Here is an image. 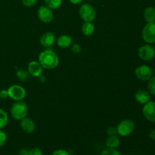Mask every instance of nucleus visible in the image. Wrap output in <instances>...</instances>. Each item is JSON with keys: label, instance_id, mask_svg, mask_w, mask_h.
<instances>
[{"label": "nucleus", "instance_id": "bb28decb", "mask_svg": "<svg viewBox=\"0 0 155 155\" xmlns=\"http://www.w3.org/2000/svg\"><path fill=\"white\" fill-rule=\"evenodd\" d=\"M71 51L74 54H79V53L81 52L82 48L80 46V45H79V44H74V45H73L72 48H71Z\"/></svg>", "mask_w": 155, "mask_h": 155}, {"label": "nucleus", "instance_id": "dca6fc26", "mask_svg": "<svg viewBox=\"0 0 155 155\" xmlns=\"http://www.w3.org/2000/svg\"><path fill=\"white\" fill-rule=\"evenodd\" d=\"M144 19L147 23L155 22V8L148 6L144 10Z\"/></svg>", "mask_w": 155, "mask_h": 155}, {"label": "nucleus", "instance_id": "39448f33", "mask_svg": "<svg viewBox=\"0 0 155 155\" xmlns=\"http://www.w3.org/2000/svg\"><path fill=\"white\" fill-rule=\"evenodd\" d=\"M8 92V97L14 101H23L26 97L25 89L20 85H12L7 89Z\"/></svg>", "mask_w": 155, "mask_h": 155}, {"label": "nucleus", "instance_id": "f8f14e48", "mask_svg": "<svg viewBox=\"0 0 155 155\" xmlns=\"http://www.w3.org/2000/svg\"><path fill=\"white\" fill-rule=\"evenodd\" d=\"M55 42V36L54 34L51 32H45V33L41 36L39 42L41 45L45 48L51 47Z\"/></svg>", "mask_w": 155, "mask_h": 155}, {"label": "nucleus", "instance_id": "4be33fe9", "mask_svg": "<svg viewBox=\"0 0 155 155\" xmlns=\"http://www.w3.org/2000/svg\"><path fill=\"white\" fill-rule=\"evenodd\" d=\"M148 89L149 93L151 95H155V76L151 77L149 80H148Z\"/></svg>", "mask_w": 155, "mask_h": 155}, {"label": "nucleus", "instance_id": "20e7f679", "mask_svg": "<svg viewBox=\"0 0 155 155\" xmlns=\"http://www.w3.org/2000/svg\"><path fill=\"white\" fill-rule=\"evenodd\" d=\"M117 134L120 136L123 137L128 136L134 131L135 123L130 119L123 120L117 126Z\"/></svg>", "mask_w": 155, "mask_h": 155}, {"label": "nucleus", "instance_id": "393cba45", "mask_svg": "<svg viewBox=\"0 0 155 155\" xmlns=\"http://www.w3.org/2000/svg\"><path fill=\"white\" fill-rule=\"evenodd\" d=\"M38 0H21V2L26 7H33L36 4Z\"/></svg>", "mask_w": 155, "mask_h": 155}, {"label": "nucleus", "instance_id": "ddd939ff", "mask_svg": "<svg viewBox=\"0 0 155 155\" xmlns=\"http://www.w3.org/2000/svg\"><path fill=\"white\" fill-rule=\"evenodd\" d=\"M21 128L24 132L27 133H32L36 129V124L34 121L30 117H24L21 120Z\"/></svg>", "mask_w": 155, "mask_h": 155}, {"label": "nucleus", "instance_id": "aec40b11", "mask_svg": "<svg viewBox=\"0 0 155 155\" xmlns=\"http://www.w3.org/2000/svg\"><path fill=\"white\" fill-rule=\"evenodd\" d=\"M8 121V117L7 113L4 110L0 108V130L6 127Z\"/></svg>", "mask_w": 155, "mask_h": 155}, {"label": "nucleus", "instance_id": "423d86ee", "mask_svg": "<svg viewBox=\"0 0 155 155\" xmlns=\"http://www.w3.org/2000/svg\"><path fill=\"white\" fill-rule=\"evenodd\" d=\"M142 39L147 44L155 42V22L147 23L142 31Z\"/></svg>", "mask_w": 155, "mask_h": 155}, {"label": "nucleus", "instance_id": "c756f323", "mask_svg": "<svg viewBox=\"0 0 155 155\" xmlns=\"http://www.w3.org/2000/svg\"><path fill=\"white\" fill-rule=\"evenodd\" d=\"M8 97V92L6 89H2L0 91V98L2 99H6Z\"/></svg>", "mask_w": 155, "mask_h": 155}, {"label": "nucleus", "instance_id": "cd10ccee", "mask_svg": "<svg viewBox=\"0 0 155 155\" xmlns=\"http://www.w3.org/2000/svg\"><path fill=\"white\" fill-rule=\"evenodd\" d=\"M107 134L108 135V136H116L117 134V127H110V128L107 129Z\"/></svg>", "mask_w": 155, "mask_h": 155}, {"label": "nucleus", "instance_id": "f03ea898", "mask_svg": "<svg viewBox=\"0 0 155 155\" xmlns=\"http://www.w3.org/2000/svg\"><path fill=\"white\" fill-rule=\"evenodd\" d=\"M10 113L12 117L16 120H21L26 117L28 113L27 104L22 101H16L11 107Z\"/></svg>", "mask_w": 155, "mask_h": 155}, {"label": "nucleus", "instance_id": "f3484780", "mask_svg": "<svg viewBox=\"0 0 155 155\" xmlns=\"http://www.w3.org/2000/svg\"><path fill=\"white\" fill-rule=\"evenodd\" d=\"M120 145V140L118 138V136H108L105 141V145L107 148H117Z\"/></svg>", "mask_w": 155, "mask_h": 155}, {"label": "nucleus", "instance_id": "f257e3e1", "mask_svg": "<svg viewBox=\"0 0 155 155\" xmlns=\"http://www.w3.org/2000/svg\"><path fill=\"white\" fill-rule=\"evenodd\" d=\"M38 61L42 67L47 70H52L59 64V58L55 52L49 49L45 50L39 54Z\"/></svg>", "mask_w": 155, "mask_h": 155}, {"label": "nucleus", "instance_id": "7c9ffc66", "mask_svg": "<svg viewBox=\"0 0 155 155\" xmlns=\"http://www.w3.org/2000/svg\"><path fill=\"white\" fill-rule=\"evenodd\" d=\"M18 155H29V150L27 148H21L19 151Z\"/></svg>", "mask_w": 155, "mask_h": 155}, {"label": "nucleus", "instance_id": "412c9836", "mask_svg": "<svg viewBox=\"0 0 155 155\" xmlns=\"http://www.w3.org/2000/svg\"><path fill=\"white\" fill-rule=\"evenodd\" d=\"M45 5L51 9H57L61 5L62 0H45Z\"/></svg>", "mask_w": 155, "mask_h": 155}, {"label": "nucleus", "instance_id": "a878e982", "mask_svg": "<svg viewBox=\"0 0 155 155\" xmlns=\"http://www.w3.org/2000/svg\"><path fill=\"white\" fill-rule=\"evenodd\" d=\"M29 155H43V153L40 148H33L29 151Z\"/></svg>", "mask_w": 155, "mask_h": 155}, {"label": "nucleus", "instance_id": "0eeeda50", "mask_svg": "<svg viewBox=\"0 0 155 155\" xmlns=\"http://www.w3.org/2000/svg\"><path fill=\"white\" fill-rule=\"evenodd\" d=\"M37 17L42 22L48 24L52 21L54 18V14L52 9L50 8L47 5H42L38 8Z\"/></svg>", "mask_w": 155, "mask_h": 155}, {"label": "nucleus", "instance_id": "4468645a", "mask_svg": "<svg viewBox=\"0 0 155 155\" xmlns=\"http://www.w3.org/2000/svg\"><path fill=\"white\" fill-rule=\"evenodd\" d=\"M135 99L141 104H145L151 101V95L148 92L144 89H139L135 93Z\"/></svg>", "mask_w": 155, "mask_h": 155}, {"label": "nucleus", "instance_id": "2f4dec72", "mask_svg": "<svg viewBox=\"0 0 155 155\" xmlns=\"http://www.w3.org/2000/svg\"><path fill=\"white\" fill-rule=\"evenodd\" d=\"M149 137L150 139H152L153 141H155V129L151 130L149 133Z\"/></svg>", "mask_w": 155, "mask_h": 155}, {"label": "nucleus", "instance_id": "72a5a7b5", "mask_svg": "<svg viewBox=\"0 0 155 155\" xmlns=\"http://www.w3.org/2000/svg\"><path fill=\"white\" fill-rule=\"evenodd\" d=\"M154 74H155V68H154Z\"/></svg>", "mask_w": 155, "mask_h": 155}, {"label": "nucleus", "instance_id": "c85d7f7f", "mask_svg": "<svg viewBox=\"0 0 155 155\" xmlns=\"http://www.w3.org/2000/svg\"><path fill=\"white\" fill-rule=\"evenodd\" d=\"M51 155H70L68 151H67L66 150L64 149H58L54 151V152L51 154Z\"/></svg>", "mask_w": 155, "mask_h": 155}, {"label": "nucleus", "instance_id": "5701e85b", "mask_svg": "<svg viewBox=\"0 0 155 155\" xmlns=\"http://www.w3.org/2000/svg\"><path fill=\"white\" fill-rule=\"evenodd\" d=\"M100 155H123L116 148H107L103 150Z\"/></svg>", "mask_w": 155, "mask_h": 155}, {"label": "nucleus", "instance_id": "6ab92c4d", "mask_svg": "<svg viewBox=\"0 0 155 155\" xmlns=\"http://www.w3.org/2000/svg\"><path fill=\"white\" fill-rule=\"evenodd\" d=\"M16 75L20 81L25 82L30 79V74L27 71L24 69H19L17 71Z\"/></svg>", "mask_w": 155, "mask_h": 155}, {"label": "nucleus", "instance_id": "a211bd4d", "mask_svg": "<svg viewBox=\"0 0 155 155\" xmlns=\"http://www.w3.org/2000/svg\"><path fill=\"white\" fill-rule=\"evenodd\" d=\"M95 25L92 22H85L82 25V33L86 36H89L92 35L95 32Z\"/></svg>", "mask_w": 155, "mask_h": 155}, {"label": "nucleus", "instance_id": "2eb2a0df", "mask_svg": "<svg viewBox=\"0 0 155 155\" xmlns=\"http://www.w3.org/2000/svg\"><path fill=\"white\" fill-rule=\"evenodd\" d=\"M73 39L69 35H61L57 39V45L61 48H68L71 45Z\"/></svg>", "mask_w": 155, "mask_h": 155}, {"label": "nucleus", "instance_id": "473e14b6", "mask_svg": "<svg viewBox=\"0 0 155 155\" xmlns=\"http://www.w3.org/2000/svg\"><path fill=\"white\" fill-rule=\"evenodd\" d=\"M70 2L72 3V4L74 5H79L80 4V3H82V2L83 1V0H69Z\"/></svg>", "mask_w": 155, "mask_h": 155}, {"label": "nucleus", "instance_id": "6e6552de", "mask_svg": "<svg viewBox=\"0 0 155 155\" xmlns=\"http://www.w3.org/2000/svg\"><path fill=\"white\" fill-rule=\"evenodd\" d=\"M138 54L139 58L145 61H151L155 56V49L154 47L150 45L149 44H146L140 48L138 50Z\"/></svg>", "mask_w": 155, "mask_h": 155}, {"label": "nucleus", "instance_id": "1a4fd4ad", "mask_svg": "<svg viewBox=\"0 0 155 155\" xmlns=\"http://www.w3.org/2000/svg\"><path fill=\"white\" fill-rule=\"evenodd\" d=\"M135 74L139 80L142 81H148L153 76V71L148 66L142 64L136 68Z\"/></svg>", "mask_w": 155, "mask_h": 155}, {"label": "nucleus", "instance_id": "9b49d317", "mask_svg": "<svg viewBox=\"0 0 155 155\" xmlns=\"http://www.w3.org/2000/svg\"><path fill=\"white\" fill-rule=\"evenodd\" d=\"M27 71L30 76L34 77H39L42 74V67L39 61H32L29 63L27 67Z\"/></svg>", "mask_w": 155, "mask_h": 155}, {"label": "nucleus", "instance_id": "9d476101", "mask_svg": "<svg viewBox=\"0 0 155 155\" xmlns=\"http://www.w3.org/2000/svg\"><path fill=\"white\" fill-rule=\"evenodd\" d=\"M142 114L145 119L152 123H155V102L154 101H148L144 104L142 109Z\"/></svg>", "mask_w": 155, "mask_h": 155}, {"label": "nucleus", "instance_id": "b1692460", "mask_svg": "<svg viewBox=\"0 0 155 155\" xmlns=\"http://www.w3.org/2000/svg\"><path fill=\"white\" fill-rule=\"evenodd\" d=\"M6 141H7V135L4 131L0 130V147L3 146L5 144Z\"/></svg>", "mask_w": 155, "mask_h": 155}, {"label": "nucleus", "instance_id": "7ed1b4c3", "mask_svg": "<svg viewBox=\"0 0 155 155\" xmlns=\"http://www.w3.org/2000/svg\"><path fill=\"white\" fill-rule=\"evenodd\" d=\"M79 14L81 19L85 22H92L96 18L95 8L89 3L82 5L79 10Z\"/></svg>", "mask_w": 155, "mask_h": 155}]
</instances>
